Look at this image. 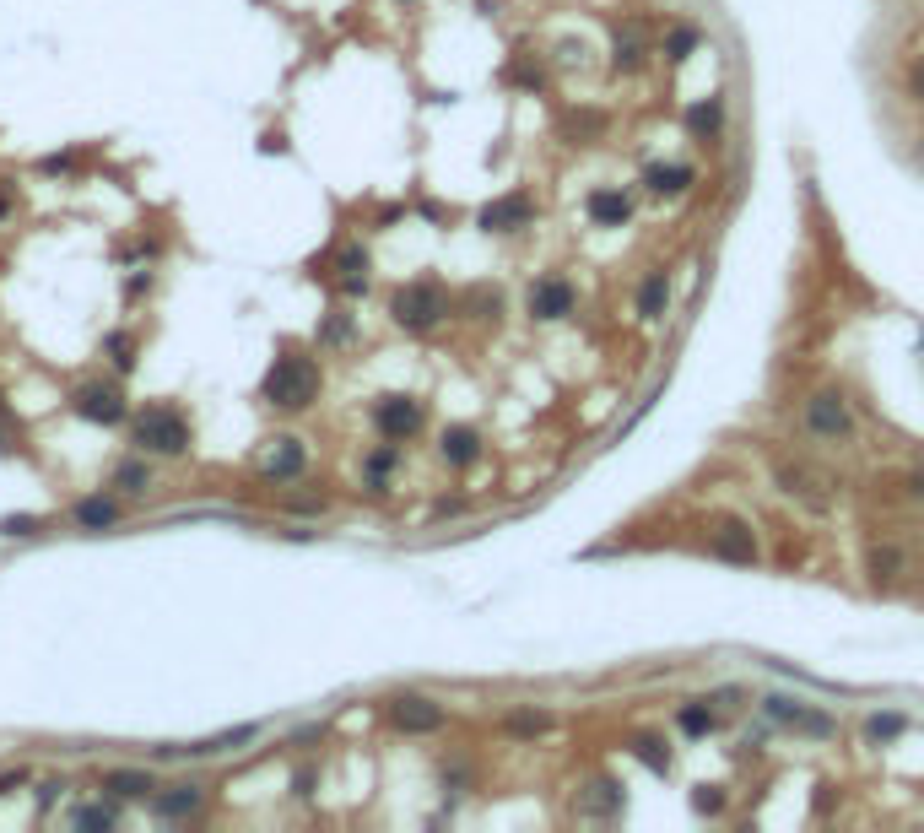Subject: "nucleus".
I'll return each instance as SVG.
<instances>
[{
	"instance_id": "obj_1",
	"label": "nucleus",
	"mask_w": 924,
	"mask_h": 833,
	"mask_svg": "<svg viewBox=\"0 0 924 833\" xmlns=\"http://www.w3.org/2000/svg\"><path fill=\"white\" fill-rule=\"evenodd\" d=\"M314 395H319V363L308 352H281L260 385V401L276 406V412H303V406H314Z\"/></svg>"
},
{
	"instance_id": "obj_2",
	"label": "nucleus",
	"mask_w": 924,
	"mask_h": 833,
	"mask_svg": "<svg viewBox=\"0 0 924 833\" xmlns=\"http://www.w3.org/2000/svg\"><path fill=\"white\" fill-rule=\"evenodd\" d=\"M130 444L146 449V455H190V422H184V412H173V406H141L136 417H130Z\"/></svg>"
},
{
	"instance_id": "obj_3",
	"label": "nucleus",
	"mask_w": 924,
	"mask_h": 833,
	"mask_svg": "<svg viewBox=\"0 0 924 833\" xmlns=\"http://www.w3.org/2000/svg\"><path fill=\"white\" fill-rule=\"evenodd\" d=\"M390 314H395V325L400 330H411V336H427L438 320L449 314V298H444V287L438 282H406L400 293L390 298Z\"/></svg>"
},
{
	"instance_id": "obj_4",
	"label": "nucleus",
	"mask_w": 924,
	"mask_h": 833,
	"mask_svg": "<svg viewBox=\"0 0 924 833\" xmlns=\"http://www.w3.org/2000/svg\"><path fill=\"white\" fill-rule=\"evenodd\" d=\"M71 412L98 422V428H119V422L130 417V406H125V390H119V385H76L71 390Z\"/></svg>"
},
{
	"instance_id": "obj_5",
	"label": "nucleus",
	"mask_w": 924,
	"mask_h": 833,
	"mask_svg": "<svg viewBox=\"0 0 924 833\" xmlns=\"http://www.w3.org/2000/svg\"><path fill=\"white\" fill-rule=\"evenodd\" d=\"M373 422H379L384 439L400 444V439H417L427 412H422V401H411V395H384V401L373 406Z\"/></svg>"
},
{
	"instance_id": "obj_6",
	"label": "nucleus",
	"mask_w": 924,
	"mask_h": 833,
	"mask_svg": "<svg viewBox=\"0 0 924 833\" xmlns=\"http://www.w3.org/2000/svg\"><path fill=\"white\" fill-rule=\"evenodd\" d=\"M806 428L822 433V439H849L854 417H849V406H843L838 390H816L811 395V401H806Z\"/></svg>"
},
{
	"instance_id": "obj_7",
	"label": "nucleus",
	"mask_w": 924,
	"mask_h": 833,
	"mask_svg": "<svg viewBox=\"0 0 924 833\" xmlns=\"http://www.w3.org/2000/svg\"><path fill=\"white\" fill-rule=\"evenodd\" d=\"M530 217H535L530 195L514 190V195H498V201L481 206L476 222H481V233H519V228H530Z\"/></svg>"
},
{
	"instance_id": "obj_8",
	"label": "nucleus",
	"mask_w": 924,
	"mask_h": 833,
	"mask_svg": "<svg viewBox=\"0 0 924 833\" xmlns=\"http://www.w3.org/2000/svg\"><path fill=\"white\" fill-rule=\"evenodd\" d=\"M390 725H395V731H406V736H427V731L444 725V709H438L433 698H422V693H406V698H395V704H390Z\"/></svg>"
},
{
	"instance_id": "obj_9",
	"label": "nucleus",
	"mask_w": 924,
	"mask_h": 833,
	"mask_svg": "<svg viewBox=\"0 0 924 833\" xmlns=\"http://www.w3.org/2000/svg\"><path fill=\"white\" fill-rule=\"evenodd\" d=\"M530 314L535 320H562V314H573V287L562 282V276H541V282L530 287Z\"/></svg>"
},
{
	"instance_id": "obj_10",
	"label": "nucleus",
	"mask_w": 924,
	"mask_h": 833,
	"mask_svg": "<svg viewBox=\"0 0 924 833\" xmlns=\"http://www.w3.org/2000/svg\"><path fill=\"white\" fill-rule=\"evenodd\" d=\"M768 714H773V720H784V725H795V731L816 736V742H827V736H833V720H827V714H816V709H806V704H795V698H768Z\"/></svg>"
},
{
	"instance_id": "obj_11",
	"label": "nucleus",
	"mask_w": 924,
	"mask_h": 833,
	"mask_svg": "<svg viewBox=\"0 0 924 833\" xmlns=\"http://www.w3.org/2000/svg\"><path fill=\"white\" fill-rule=\"evenodd\" d=\"M303 466H308V449L298 439H271V449L260 455V471L271 476V482H292Z\"/></svg>"
},
{
	"instance_id": "obj_12",
	"label": "nucleus",
	"mask_w": 924,
	"mask_h": 833,
	"mask_svg": "<svg viewBox=\"0 0 924 833\" xmlns=\"http://www.w3.org/2000/svg\"><path fill=\"white\" fill-rule=\"evenodd\" d=\"M708 547H714V558H725V563H752L757 558V541H752V525H741V520H725L714 531V541H708Z\"/></svg>"
},
{
	"instance_id": "obj_13",
	"label": "nucleus",
	"mask_w": 924,
	"mask_h": 833,
	"mask_svg": "<svg viewBox=\"0 0 924 833\" xmlns=\"http://www.w3.org/2000/svg\"><path fill=\"white\" fill-rule=\"evenodd\" d=\"M71 520L82 525V531H114V525L125 520V509H119L114 493H92V498H82V504L71 509Z\"/></svg>"
},
{
	"instance_id": "obj_14",
	"label": "nucleus",
	"mask_w": 924,
	"mask_h": 833,
	"mask_svg": "<svg viewBox=\"0 0 924 833\" xmlns=\"http://www.w3.org/2000/svg\"><path fill=\"white\" fill-rule=\"evenodd\" d=\"M157 817L163 823H184V817H195L200 806H206V785H173L168 796H157Z\"/></svg>"
},
{
	"instance_id": "obj_15",
	"label": "nucleus",
	"mask_w": 924,
	"mask_h": 833,
	"mask_svg": "<svg viewBox=\"0 0 924 833\" xmlns=\"http://www.w3.org/2000/svg\"><path fill=\"white\" fill-rule=\"evenodd\" d=\"M584 211H589V222H600V228H622V222L633 217V201H627L622 190H589Z\"/></svg>"
},
{
	"instance_id": "obj_16",
	"label": "nucleus",
	"mask_w": 924,
	"mask_h": 833,
	"mask_svg": "<svg viewBox=\"0 0 924 833\" xmlns=\"http://www.w3.org/2000/svg\"><path fill=\"white\" fill-rule=\"evenodd\" d=\"M103 790H109V801H146L152 796V774L146 769H114L109 779H103Z\"/></svg>"
},
{
	"instance_id": "obj_17",
	"label": "nucleus",
	"mask_w": 924,
	"mask_h": 833,
	"mask_svg": "<svg viewBox=\"0 0 924 833\" xmlns=\"http://www.w3.org/2000/svg\"><path fill=\"white\" fill-rule=\"evenodd\" d=\"M438 455H444L449 466H471V460L481 455V433H476V428H444V439H438Z\"/></svg>"
},
{
	"instance_id": "obj_18",
	"label": "nucleus",
	"mask_w": 924,
	"mask_h": 833,
	"mask_svg": "<svg viewBox=\"0 0 924 833\" xmlns=\"http://www.w3.org/2000/svg\"><path fill=\"white\" fill-rule=\"evenodd\" d=\"M665 309H671V282H665V271H649L644 287H638V314H644V320H660Z\"/></svg>"
},
{
	"instance_id": "obj_19",
	"label": "nucleus",
	"mask_w": 924,
	"mask_h": 833,
	"mask_svg": "<svg viewBox=\"0 0 924 833\" xmlns=\"http://www.w3.org/2000/svg\"><path fill=\"white\" fill-rule=\"evenodd\" d=\"M719 125H725V103H719V98H703V103H692V109H687V130L698 141H714Z\"/></svg>"
},
{
	"instance_id": "obj_20",
	"label": "nucleus",
	"mask_w": 924,
	"mask_h": 833,
	"mask_svg": "<svg viewBox=\"0 0 924 833\" xmlns=\"http://www.w3.org/2000/svg\"><path fill=\"white\" fill-rule=\"evenodd\" d=\"M644 184L654 195H676V190L692 184V168L687 163H654V168H644Z\"/></svg>"
},
{
	"instance_id": "obj_21",
	"label": "nucleus",
	"mask_w": 924,
	"mask_h": 833,
	"mask_svg": "<svg viewBox=\"0 0 924 833\" xmlns=\"http://www.w3.org/2000/svg\"><path fill=\"white\" fill-rule=\"evenodd\" d=\"M638 65H644V33H638V22H627V28L616 33L611 71H638Z\"/></svg>"
},
{
	"instance_id": "obj_22",
	"label": "nucleus",
	"mask_w": 924,
	"mask_h": 833,
	"mask_svg": "<svg viewBox=\"0 0 924 833\" xmlns=\"http://www.w3.org/2000/svg\"><path fill=\"white\" fill-rule=\"evenodd\" d=\"M114 823H119V812H114L109 801H103V806L87 801V806H76V812H71V828H76V833H109Z\"/></svg>"
},
{
	"instance_id": "obj_23",
	"label": "nucleus",
	"mask_w": 924,
	"mask_h": 833,
	"mask_svg": "<svg viewBox=\"0 0 924 833\" xmlns=\"http://www.w3.org/2000/svg\"><path fill=\"white\" fill-rule=\"evenodd\" d=\"M395 460H400V449H395V439L390 444H379L368 455V493H384V476L395 471Z\"/></svg>"
},
{
	"instance_id": "obj_24",
	"label": "nucleus",
	"mask_w": 924,
	"mask_h": 833,
	"mask_svg": "<svg viewBox=\"0 0 924 833\" xmlns=\"http://www.w3.org/2000/svg\"><path fill=\"white\" fill-rule=\"evenodd\" d=\"M103 352H109V363L119 368V374H130V368H136V352H141V341H136V336H125V330H114V336L103 341Z\"/></svg>"
},
{
	"instance_id": "obj_25",
	"label": "nucleus",
	"mask_w": 924,
	"mask_h": 833,
	"mask_svg": "<svg viewBox=\"0 0 924 833\" xmlns=\"http://www.w3.org/2000/svg\"><path fill=\"white\" fill-rule=\"evenodd\" d=\"M676 725H681V731H687V736H708V731H714V725H719V714L708 709V704H681Z\"/></svg>"
},
{
	"instance_id": "obj_26",
	"label": "nucleus",
	"mask_w": 924,
	"mask_h": 833,
	"mask_svg": "<svg viewBox=\"0 0 924 833\" xmlns=\"http://www.w3.org/2000/svg\"><path fill=\"white\" fill-rule=\"evenodd\" d=\"M109 482H114V487H125V493H146V487H152V471H146L141 460H119Z\"/></svg>"
},
{
	"instance_id": "obj_27",
	"label": "nucleus",
	"mask_w": 924,
	"mask_h": 833,
	"mask_svg": "<svg viewBox=\"0 0 924 833\" xmlns=\"http://www.w3.org/2000/svg\"><path fill=\"white\" fill-rule=\"evenodd\" d=\"M692 49H698V28H692V22H676V28L665 33V55H671V60H687Z\"/></svg>"
},
{
	"instance_id": "obj_28",
	"label": "nucleus",
	"mask_w": 924,
	"mask_h": 833,
	"mask_svg": "<svg viewBox=\"0 0 924 833\" xmlns=\"http://www.w3.org/2000/svg\"><path fill=\"white\" fill-rule=\"evenodd\" d=\"M903 731H908V720H903V714H870V725H865V736H870V742H897Z\"/></svg>"
},
{
	"instance_id": "obj_29",
	"label": "nucleus",
	"mask_w": 924,
	"mask_h": 833,
	"mask_svg": "<svg viewBox=\"0 0 924 833\" xmlns=\"http://www.w3.org/2000/svg\"><path fill=\"white\" fill-rule=\"evenodd\" d=\"M346 341H352V314H330L325 325H319V347H346Z\"/></svg>"
},
{
	"instance_id": "obj_30",
	"label": "nucleus",
	"mask_w": 924,
	"mask_h": 833,
	"mask_svg": "<svg viewBox=\"0 0 924 833\" xmlns=\"http://www.w3.org/2000/svg\"><path fill=\"white\" fill-rule=\"evenodd\" d=\"M38 531H44V520H38V514H6V520H0V536H6V541H28Z\"/></svg>"
},
{
	"instance_id": "obj_31",
	"label": "nucleus",
	"mask_w": 924,
	"mask_h": 833,
	"mask_svg": "<svg viewBox=\"0 0 924 833\" xmlns=\"http://www.w3.org/2000/svg\"><path fill=\"white\" fill-rule=\"evenodd\" d=\"M503 82H514V87H546V71H541V65H530V60H514V65H508V71H503Z\"/></svg>"
},
{
	"instance_id": "obj_32",
	"label": "nucleus",
	"mask_w": 924,
	"mask_h": 833,
	"mask_svg": "<svg viewBox=\"0 0 924 833\" xmlns=\"http://www.w3.org/2000/svg\"><path fill=\"white\" fill-rule=\"evenodd\" d=\"M633 752H638V758L649 763L654 774H665V769H671V752H665L660 742H654V736H638V747H633Z\"/></svg>"
},
{
	"instance_id": "obj_33",
	"label": "nucleus",
	"mask_w": 924,
	"mask_h": 833,
	"mask_svg": "<svg viewBox=\"0 0 924 833\" xmlns=\"http://www.w3.org/2000/svg\"><path fill=\"white\" fill-rule=\"evenodd\" d=\"M692 806L708 812V817H719V812H725V790H719V785H698V790H692Z\"/></svg>"
},
{
	"instance_id": "obj_34",
	"label": "nucleus",
	"mask_w": 924,
	"mask_h": 833,
	"mask_svg": "<svg viewBox=\"0 0 924 833\" xmlns=\"http://www.w3.org/2000/svg\"><path fill=\"white\" fill-rule=\"evenodd\" d=\"M546 714H508V736H541L546 731Z\"/></svg>"
},
{
	"instance_id": "obj_35",
	"label": "nucleus",
	"mask_w": 924,
	"mask_h": 833,
	"mask_svg": "<svg viewBox=\"0 0 924 833\" xmlns=\"http://www.w3.org/2000/svg\"><path fill=\"white\" fill-rule=\"evenodd\" d=\"M897 568H903V558H897V547H876V552H870V574H876V579H892Z\"/></svg>"
},
{
	"instance_id": "obj_36",
	"label": "nucleus",
	"mask_w": 924,
	"mask_h": 833,
	"mask_svg": "<svg viewBox=\"0 0 924 833\" xmlns=\"http://www.w3.org/2000/svg\"><path fill=\"white\" fill-rule=\"evenodd\" d=\"M341 271L346 276H368V249L363 244H346L341 249Z\"/></svg>"
},
{
	"instance_id": "obj_37",
	"label": "nucleus",
	"mask_w": 924,
	"mask_h": 833,
	"mask_svg": "<svg viewBox=\"0 0 924 833\" xmlns=\"http://www.w3.org/2000/svg\"><path fill=\"white\" fill-rule=\"evenodd\" d=\"M319 736H325V725H303V731H292V742H287V747H314Z\"/></svg>"
},
{
	"instance_id": "obj_38",
	"label": "nucleus",
	"mask_w": 924,
	"mask_h": 833,
	"mask_svg": "<svg viewBox=\"0 0 924 833\" xmlns=\"http://www.w3.org/2000/svg\"><path fill=\"white\" fill-rule=\"evenodd\" d=\"M292 796H314V769H298V774H292Z\"/></svg>"
},
{
	"instance_id": "obj_39",
	"label": "nucleus",
	"mask_w": 924,
	"mask_h": 833,
	"mask_svg": "<svg viewBox=\"0 0 924 833\" xmlns=\"http://www.w3.org/2000/svg\"><path fill=\"white\" fill-rule=\"evenodd\" d=\"M908 87H914V98L924 103V60H914V71H908Z\"/></svg>"
},
{
	"instance_id": "obj_40",
	"label": "nucleus",
	"mask_w": 924,
	"mask_h": 833,
	"mask_svg": "<svg viewBox=\"0 0 924 833\" xmlns=\"http://www.w3.org/2000/svg\"><path fill=\"white\" fill-rule=\"evenodd\" d=\"M146 287H152V276H146V271H141V276H130V287H125V293H130V298H141V293H146Z\"/></svg>"
},
{
	"instance_id": "obj_41",
	"label": "nucleus",
	"mask_w": 924,
	"mask_h": 833,
	"mask_svg": "<svg viewBox=\"0 0 924 833\" xmlns=\"http://www.w3.org/2000/svg\"><path fill=\"white\" fill-rule=\"evenodd\" d=\"M55 796H60V785H44V790H38V812H49V806H55Z\"/></svg>"
},
{
	"instance_id": "obj_42",
	"label": "nucleus",
	"mask_w": 924,
	"mask_h": 833,
	"mask_svg": "<svg viewBox=\"0 0 924 833\" xmlns=\"http://www.w3.org/2000/svg\"><path fill=\"white\" fill-rule=\"evenodd\" d=\"M908 493H919V498H924V471H914V476H908Z\"/></svg>"
},
{
	"instance_id": "obj_43",
	"label": "nucleus",
	"mask_w": 924,
	"mask_h": 833,
	"mask_svg": "<svg viewBox=\"0 0 924 833\" xmlns=\"http://www.w3.org/2000/svg\"><path fill=\"white\" fill-rule=\"evenodd\" d=\"M0 422H11V406L6 401H0Z\"/></svg>"
}]
</instances>
